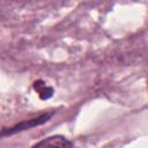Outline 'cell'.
I'll use <instances>...</instances> for the list:
<instances>
[{
  "label": "cell",
  "instance_id": "1",
  "mask_svg": "<svg viewBox=\"0 0 148 148\" xmlns=\"http://www.w3.org/2000/svg\"><path fill=\"white\" fill-rule=\"evenodd\" d=\"M52 113H44L37 118H34V119H30V120H25V121H22L10 128H5L2 130L1 132V135L5 136V135H12L14 133H17V132H21V131H25V130H29V128H32L35 126H38V125H42L44 123H46L50 118H51Z\"/></svg>",
  "mask_w": 148,
  "mask_h": 148
},
{
  "label": "cell",
  "instance_id": "2",
  "mask_svg": "<svg viewBox=\"0 0 148 148\" xmlns=\"http://www.w3.org/2000/svg\"><path fill=\"white\" fill-rule=\"evenodd\" d=\"M32 148H73V145L65 136L53 135L37 142Z\"/></svg>",
  "mask_w": 148,
  "mask_h": 148
},
{
  "label": "cell",
  "instance_id": "3",
  "mask_svg": "<svg viewBox=\"0 0 148 148\" xmlns=\"http://www.w3.org/2000/svg\"><path fill=\"white\" fill-rule=\"evenodd\" d=\"M34 88L38 92V95H39V97L42 99H47L53 95V89L51 87L46 86L42 80L35 81L34 82Z\"/></svg>",
  "mask_w": 148,
  "mask_h": 148
}]
</instances>
